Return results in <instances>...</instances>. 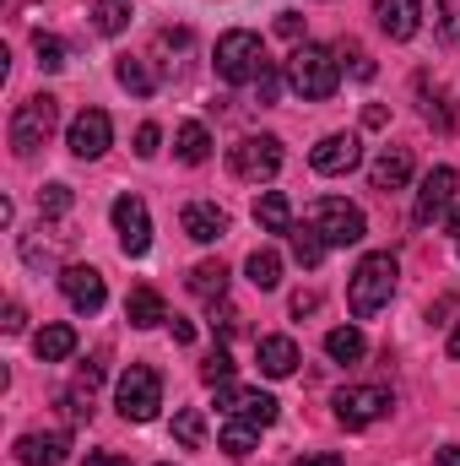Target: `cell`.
I'll list each match as a JSON object with an SVG mask.
<instances>
[{"mask_svg": "<svg viewBox=\"0 0 460 466\" xmlns=\"http://www.w3.org/2000/svg\"><path fill=\"white\" fill-rule=\"evenodd\" d=\"M287 87L309 104H325L336 87H342V60L336 49H320V44H298L287 55Z\"/></svg>", "mask_w": 460, "mask_h": 466, "instance_id": "6da1fadb", "label": "cell"}, {"mask_svg": "<svg viewBox=\"0 0 460 466\" xmlns=\"http://www.w3.org/2000/svg\"><path fill=\"white\" fill-rule=\"evenodd\" d=\"M395 277H401V266H395L390 249L363 255L357 271H352V282H346V304H352V315H357V320L379 315V309L390 304V293H395Z\"/></svg>", "mask_w": 460, "mask_h": 466, "instance_id": "7a4b0ae2", "label": "cell"}, {"mask_svg": "<svg viewBox=\"0 0 460 466\" xmlns=\"http://www.w3.org/2000/svg\"><path fill=\"white\" fill-rule=\"evenodd\" d=\"M115 407L125 423H152L157 407H163V374L146 369V363H130L115 385Z\"/></svg>", "mask_w": 460, "mask_h": 466, "instance_id": "3957f363", "label": "cell"}, {"mask_svg": "<svg viewBox=\"0 0 460 466\" xmlns=\"http://www.w3.org/2000/svg\"><path fill=\"white\" fill-rule=\"evenodd\" d=\"M304 223L320 233L331 249H346V244H363V233H368V223H363V212L352 207V201H342V196H320L309 212H304Z\"/></svg>", "mask_w": 460, "mask_h": 466, "instance_id": "277c9868", "label": "cell"}, {"mask_svg": "<svg viewBox=\"0 0 460 466\" xmlns=\"http://www.w3.org/2000/svg\"><path fill=\"white\" fill-rule=\"evenodd\" d=\"M265 66H271V60H265V44H260L249 27H233V33L217 38V76H223V82H233V87H238V82H255Z\"/></svg>", "mask_w": 460, "mask_h": 466, "instance_id": "5b68a950", "label": "cell"}, {"mask_svg": "<svg viewBox=\"0 0 460 466\" xmlns=\"http://www.w3.org/2000/svg\"><path fill=\"white\" fill-rule=\"evenodd\" d=\"M55 125H60V104H55L49 93L16 104V115H11V152H16V157H33V152L55 136Z\"/></svg>", "mask_w": 460, "mask_h": 466, "instance_id": "8992f818", "label": "cell"}, {"mask_svg": "<svg viewBox=\"0 0 460 466\" xmlns=\"http://www.w3.org/2000/svg\"><path fill=\"white\" fill-rule=\"evenodd\" d=\"M228 168H233V179H244V185L276 179V174H282V141H276V136H244V141H233Z\"/></svg>", "mask_w": 460, "mask_h": 466, "instance_id": "52a82bcc", "label": "cell"}, {"mask_svg": "<svg viewBox=\"0 0 460 466\" xmlns=\"http://www.w3.org/2000/svg\"><path fill=\"white\" fill-rule=\"evenodd\" d=\"M390 412V390L385 385H346L336 390V423L342 429H368Z\"/></svg>", "mask_w": 460, "mask_h": 466, "instance_id": "ba28073f", "label": "cell"}, {"mask_svg": "<svg viewBox=\"0 0 460 466\" xmlns=\"http://www.w3.org/2000/svg\"><path fill=\"white\" fill-rule=\"evenodd\" d=\"M455 185H460V174L450 168V163H439V168H428V174H423V190H417V207H412L417 228H434V218H445V212H450Z\"/></svg>", "mask_w": 460, "mask_h": 466, "instance_id": "9c48e42d", "label": "cell"}, {"mask_svg": "<svg viewBox=\"0 0 460 466\" xmlns=\"http://www.w3.org/2000/svg\"><path fill=\"white\" fill-rule=\"evenodd\" d=\"M115 233L125 255H146L152 249V212L141 196H119L115 201Z\"/></svg>", "mask_w": 460, "mask_h": 466, "instance_id": "30bf717a", "label": "cell"}, {"mask_svg": "<svg viewBox=\"0 0 460 466\" xmlns=\"http://www.w3.org/2000/svg\"><path fill=\"white\" fill-rule=\"evenodd\" d=\"M309 163H315V174H325V179H336V174H352L357 163H363V141L352 136V130H331L315 152H309Z\"/></svg>", "mask_w": 460, "mask_h": 466, "instance_id": "8fae6325", "label": "cell"}, {"mask_svg": "<svg viewBox=\"0 0 460 466\" xmlns=\"http://www.w3.org/2000/svg\"><path fill=\"white\" fill-rule=\"evenodd\" d=\"M65 141H71V152H76V157H104V152H109V141H115V119L104 115V109H82V115L71 119Z\"/></svg>", "mask_w": 460, "mask_h": 466, "instance_id": "7c38bea8", "label": "cell"}, {"mask_svg": "<svg viewBox=\"0 0 460 466\" xmlns=\"http://www.w3.org/2000/svg\"><path fill=\"white\" fill-rule=\"evenodd\" d=\"M217 407H228V418H249L255 429H271L282 401L265 390H238V385H217Z\"/></svg>", "mask_w": 460, "mask_h": 466, "instance_id": "4fadbf2b", "label": "cell"}, {"mask_svg": "<svg viewBox=\"0 0 460 466\" xmlns=\"http://www.w3.org/2000/svg\"><path fill=\"white\" fill-rule=\"evenodd\" d=\"M60 293H65L71 309H82V315H98L104 299H109L104 271H93V266H65V271H60Z\"/></svg>", "mask_w": 460, "mask_h": 466, "instance_id": "5bb4252c", "label": "cell"}, {"mask_svg": "<svg viewBox=\"0 0 460 466\" xmlns=\"http://www.w3.org/2000/svg\"><path fill=\"white\" fill-rule=\"evenodd\" d=\"M71 456V434L65 429H33L16 440V461L22 466H65Z\"/></svg>", "mask_w": 460, "mask_h": 466, "instance_id": "9a60e30c", "label": "cell"}, {"mask_svg": "<svg viewBox=\"0 0 460 466\" xmlns=\"http://www.w3.org/2000/svg\"><path fill=\"white\" fill-rule=\"evenodd\" d=\"M374 16H379V27H385L395 44H406V38H417V27H423V0H374Z\"/></svg>", "mask_w": 460, "mask_h": 466, "instance_id": "2e32d148", "label": "cell"}, {"mask_svg": "<svg viewBox=\"0 0 460 466\" xmlns=\"http://www.w3.org/2000/svg\"><path fill=\"white\" fill-rule=\"evenodd\" d=\"M179 223H185V233H190L195 244H217V238L228 233V212H223L217 201H190Z\"/></svg>", "mask_w": 460, "mask_h": 466, "instance_id": "e0dca14e", "label": "cell"}, {"mask_svg": "<svg viewBox=\"0 0 460 466\" xmlns=\"http://www.w3.org/2000/svg\"><path fill=\"white\" fill-rule=\"evenodd\" d=\"M255 363H260V374L287 380V374L298 369V342H293V337H260V342H255Z\"/></svg>", "mask_w": 460, "mask_h": 466, "instance_id": "ac0fdd59", "label": "cell"}, {"mask_svg": "<svg viewBox=\"0 0 460 466\" xmlns=\"http://www.w3.org/2000/svg\"><path fill=\"white\" fill-rule=\"evenodd\" d=\"M98 380H104V363H87V369L71 380V390L60 396L71 423H87V418H93V396H98Z\"/></svg>", "mask_w": 460, "mask_h": 466, "instance_id": "d6986e66", "label": "cell"}, {"mask_svg": "<svg viewBox=\"0 0 460 466\" xmlns=\"http://www.w3.org/2000/svg\"><path fill=\"white\" fill-rule=\"evenodd\" d=\"M368 179H374V190H401V185L412 179V152H406V147H385V152L374 157Z\"/></svg>", "mask_w": 460, "mask_h": 466, "instance_id": "ffe728a7", "label": "cell"}, {"mask_svg": "<svg viewBox=\"0 0 460 466\" xmlns=\"http://www.w3.org/2000/svg\"><path fill=\"white\" fill-rule=\"evenodd\" d=\"M125 320H130L135 331H152V326H163V320H168V304H163V293H157V288H135V293L125 299Z\"/></svg>", "mask_w": 460, "mask_h": 466, "instance_id": "44dd1931", "label": "cell"}, {"mask_svg": "<svg viewBox=\"0 0 460 466\" xmlns=\"http://www.w3.org/2000/svg\"><path fill=\"white\" fill-rule=\"evenodd\" d=\"M174 152H179V163H206L212 157V130L201 125V119H185L179 130H174Z\"/></svg>", "mask_w": 460, "mask_h": 466, "instance_id": "7402d4cb", "label": "cell"}, {"mask_svg": "<svg viewBox=\"0 0 460 466\" xmlns=\"http://www.w3.org/2000/svg\"><path fill=\"white\" fill-rule=\"evenodd\" d=\"M255 223L265 233H293V201H287L282 190H265V196L255 201Z\"/></svg>", "mask_w": 460, "mask_h": 466, "instance_id": "603a6c76", "label": "cell"}, {"mask_svg": "<svg viewBox=\"0 0 460 466\" xmlns=\"http://www.w3.org/2000/svg\"><path fill=\"white\" fill-rule=\"evenodd\" d=\"M33 352H38V363H65V358L76 352V331H71V326H44V331L33 337Z\"/></svg>", "mask_w": 460, "mask_h": 466, "instance_id": "cb8c5ba5", "label": "cell"}, {"mask_svg": "<svg viewBox=\"0 0 460 466\" xmlns=\"http://www.w3.org/2000/svg\"><path fill=\"white\" fill-rule=\"evenodd\" d=\"M190 293L206 299V304H217V299L228 293V266H223V260H201V266L190 271Z\"/></svg>", "mask_w": 460, "mask_h": 466, "instance_id": "d4e9b609", "label": "cell"}, {"mask_svg": "<svg viewBox=\"0 0 460 466\" xmlns=\"http://www.w3.org/2000/svg\"><path fill=\"white\" fill-rule=\"evenodd\" d=\"M244 271H249V282H255L260 293H271V288L282 282V255H276V249H255V255L244 260Z\"/></svg>", "mask_w": 460, "mask_h": 466, "instance_id": "484cf974", "label": "cell"}, {"mask_svg": "<svg viewBox=\"0 0 460 466\" xmlns=\"http://www.w3.org/2000/svg\"><path fill=\"white\" fill-rule=\"evenodd\" d=\"M130 0H93V27L104 33V38H115V33H125L130 27Z\"/></svg>", "mask_w": 460, "mask_h": 466, "instance_id": "4316f807", "label": "cell"}, {"mask_svg": "<svg viewBox=\"0 0 460 466\" xmlns=\"http://www.w3.org/2000/svg\"><path fill=\"white\" fill-rule=\"evenodd\" d=\"M325 352H331L336 363H357V358L368 352V337H363L357 326H336V331L325 337Z\"/></svg>", "mask_w": 460, "mask_h": 466, "instance_id": "83f0119b", "label": "cell"}, {"mask_svg": "<svg viewBox=\"0 0 460 466\" xmlns=\"http://www.w3.org/2000/svg\"><path fill=\"white\" fill-rule=\"evenodd\" d=\"M255 445H260V429H255L249 418H228V423H223V451H228V456H249Z\"/></svg>", "mask_w": 460, "mask_h": 466, "instance_id": "f1b7e54d", "label": "cell"}, {"mask_svg": "<svg viewBox=\"0 0 460 466\" xmlns=\"http://www.w3.org/2000/svg\"><path fill=\"white\" fill-rule=\"evenodd\" d=\"M325 249H331V244L309 228V223H304V228H293V260H298V266H309V271H315V266L325 260Z\"/></svg>", "mask_w": 460, "mask_h": 466, "instance_id": "f546056e", "label": "cell"}, {"mask_svg": "<svg viewBox=\"0 0 460 466\" xmlns=\"http://www.w3.org/2000/svg\"><path fill=\"white\" fill-rule=\"evenodd\" d=\"M174 440H179L185 451H201V445H206V418H201L195 407L174 412Z\"/></svg>", "mask_w": 460, "mask_h": 466, "instance_id": "4dcf8cb0", "label": "cell"}, {"mask_svg": "<svg viewBox=\"0 0 460 466\" xmlns=\"http://www.w3.org/2000/svg\"><path fill=\"white\" fill-rule=\"evenodd\" d=\"M115 76H119V87H125V93H135V98H146V93L157 87V76H152L141 60H130V55H125V60L115 66Z\"/></svg>", "mask_w": 460, "mask_h": 466, "instance_id": "1f68e13d", "label": "cell"}, {"mask_svg": "<svg viewBox=\"0 0 460 466\" xmlns=\"http://www.w3.org/2000/svg\"><path fill=\"white\" fill-rule=\"evenodd\" d=\"M33 55H38V71H60V66H65V44H60L55 33H38V38H33Z\"/></svg>", "mask_w": 460, "mask_h": 466, "instance_id": "d6a6232c", "label": "cell"}, {"mask_svg": "<svg viewBox=\"0 0 460 466\" xmlns=\"http://www.w3.org/2000/svg\"><path fill=\"white\" fill-rule=\"evenodd\" d=\"M71 201H76L71 185H44V190H38V212H44V218H65Z\"/></svg>", "mask_w": 460, "mask_h": 466, "instance_id": "836d02e7", "label": "cell"}, {"mask_svg": "<svg viewBox=\"0 0 460 466\" xmlns=\"http://www.w3.org/2000/svg\"><path fill=\"white\" fill-rule=\"evenodd\" d=\"M423 115H428V125H439V130H455V125H460V109L439 93V87H434V98L423 104Z\"/></svg>", "mask_w": 460, "mask_h": 466, "instance_id": "e575fe53", "label": "cell"}, {"mask_svg": "<svg viewBox=\"0 0 460 466\" xmlns=\"http://www.w3.org/2000/svg\"><path fill=\"white\" fill-rule=\"evenodd\" d=\"M201 380H206V385H233V358L217 348L206 363H201Z\"/></svg>", "mask_w": 460, "mask_h": 466, "instance_id": "d590c367", "label": "cell"}, {"mask_svg": "<svg viewBox=\"0 0 460 466\" xmlns=\"http://www.w3.org/2000/svg\"><path fill=\"white\" fill-rule=\"evenodd\" d=\"M336 55L352 60V76H357V82H374V60H368V49H363V44H342Z\"/></svg>", "mask_w": 460, "mask_h": 466, "instance_id": "8d00e7d4", "label": "cell"}, {"mask_svg": "<svg viewBox=\"0 0 460 466\" xmlns=\"http://www.w3.org/2000/svg\"><path fill=\"white\" fill-rule=\"evenodd\" d=\"M439 27L450 44H460V0H439Z\"/></svg>", "mask_w": 460, "mask_h": 466, "instance_id": "74e56055", "label": "cell"}, {"mask_svg": "<svg viewBox=\"0 0 460 466\" xmlns=\"http://www.w3.org/2000/svg\"><path fill=\"white\" fill-rule=\"evenodd\" d=\"M255 93H260V104H276V93H282V76H276V71L265 66V71L255 76Z\"/></svg>", "mask_w": 460, "mask_h": 466, "instance_id": "f35d334b", "label": "cell"}, {"mask_svg": "<svg viewBox=\"0 0 460 466\" xmlns=\"http://www.w3.org/2000/svg\"><path fill=\"white\" fill-rule=\"evenodd\" d=\"M157 141H163V130L157 125H141L135 130V157H157Z\"/></svg>", "mask_w": 460, "mask_h": 466, "instance_id": "ab89813d", "label": "cell"}, {"mask_svg": "<svg viewBox=\"0 0 460 466\" xmlns=\"http://www.w3.org/2000/svg\"><path fill=\"white\" fill-rule=\"evenodd\" d=\"M276 33H282V38H304V16H298V11H282V16H276Z\"/></svg>", "mask_w": 460, "mask_h": 466, "instance_id": "60d3db41", "label": "cell"}, {"mask_svg": "<svg viewBox=\"0 0 460 466\" xmlns=\"http://www.w3.org/2000/svg\"><path fill=\"white\" fill-rule=\"evenodd\" d=\"M320 309V293H293V315L304 320V315H315Z\"/></svg>", "mask_w": 460, "mask_h": 466, "instance_id": "b9f144b4", "label": "cell"}, {"mask_svg": "<svg viewBox=\"0 0 460 466\" xmlns=\"http://www.w3.org/2000/svg\"><path fill=\"white\" fill-rule=\"evenodd\" d=\"M0 326H5V331H11V337H16V331H22V326H27V315H22V304H5V320H0Z\"/></svg>", "mask_w": 460, "mask_h": 466, "instance_id": "7bdbcfd3", "label": "cell"}, {"mask_svg": "<svg viewBox=\"0 0 460 466\" xmlns=\"http://www.w3.org/2000/svg\"><path fill=\"white\" fill-rule=\"evenodd\" d=\"M293 466H342V456H331V451H320V456H298Z\"/></svg>", "mask_w": 460, "mask_h": 466, "instance_id": "ee69618b", "label": "cell"}, {"mask_svg": "<svg viewBox=\"0 0 460 466\" xmlns=\"http://www.w3.org/2000/svg\"><path fill=\"white\" fill-rule=\"evenodd\" d=\"M87 466H130V461H125V456H109V451H93Z\"/></svg>", "mask_w": 460, "mask_h": 466, "instance_id": "f6af8a7d", "label": "cell"}, {"mask_svg": "<svg viewBox=\"0 0 460 466\" xmlns=\"http://www.w3.org/2000/svg\"><path fill=\"white\" fill-rule=\"evenodd\" d=\"M439 466H460V445H445L439 451Z\"/></svg>", "mask_w": 460, "mask_h": 466, "instance_id": "bcb514c9", "label": "cell"}, {"mask_svg": "<svg viewBox=\"0 0 460 466\" xmlns=\"http://www.w3.org/2000/svg\"><path fill=\"white\" fill-rule=\"evenodd\" d=\"M450 358H460V320H455V331H450Z\"/></svg>", "mask_w": 460, "mask_h": 466, "instance_id": "7dc6e473", "label": "cell"}, {"mask_svg": "<svg viewBox=\"0 0 460 466\" xmlns=\"http://www.w3.org/2000/svg\"><path fill=\"white\" fill-rule=\"evenodd\" d=\"M450 233H455V249H460V212L450 218Z\"/></svg>", "mask_w": 460, "mask_h": 466, "instance_id": "c3c4849f", "label": "cell"}, {"mask_svg": "<svg viewBox=\"0 0 460 466\" xmlns=\"http://www.w3.org/2000/svg\"><path fill=\"white\" fill-rule=\"evenodd\" d=\"M163 466H168V461H163Z\"/></svg>", "mask_w": 460, "mask_h": 466, "instance_id": "681fc988", "label": "cell"}]
</instances>
